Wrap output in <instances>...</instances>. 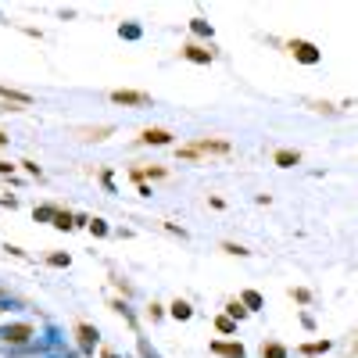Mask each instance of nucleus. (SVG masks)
<instances>
[{
    "mask_svg": "<svg viewBox=\"0 0 358 358\" xmlns=\"http://www.w3.org/2000/svg\"><path fill=\"white\" fill-rule=\"evenodd\" d=\"M290 50H294V58H301L304 65H315V61H319V54H315V47H312V43H304V39H297V43H290Z\"/></svg>",
    "mask_w": 358,
    "mask_h": 358,
    "instance_id": "f257e3e1",
    "label": "nucleus"
},
{
    "mask_svg": "<svg viewBox=\"0 0 358 358\" xmlns=\"http://www.w3.org/2000/svg\"><path fill=\"white\" fill-rule=\"evenodd\" d=\"M111 100H115V104H147V93H136V90H115Z\"/></svg>",
    "mask_w": 358,
    "mask_h": 358,
    "instance_id": "f03ea898",
    "label": "nucleus"
},
{
    "mask_svg": "<svg viewBox=\"0 0 358 358\" xmlns=\"http://www.w3.org/2000/svg\"><path fill=\"white\" fill-rule=\"evenodd\" d=\"M197 150H229V143H222V140H201V143H193L190 150H183V158H190V154H197Z\"/></svg>",
    "mask_w": 358,
    "mask_h": 358,
    "instance_id": "7ed1b4c3",
    "label": "nucleus"
},
{
    "mask_svg": "<svg viewBox=\"0 0 358 358\" xmlns=\"http://www.w3.org/2000/svg\"><path fill=\"white\" fill-rule=\"evenodd\" d=\"M183 54H186L190 61H197V65H208V61H212V54H208V50L193 47V43H186V47H183Z\"/></svg>",
    "mask_w": 358,
    "mask_h": 358,
    "instance_id": "20e7f679",
    "label": "nucleus"
},
{
    "mask_svg": "<svg viewBox=\"0 0 358 358\" xmlns=\"http://www.w3.org/2000/svg\"><path fill=\"white\" fill-rule=\"evenodd\" d=\"M297 150H276V165H283V169H290V165H297Z\"/></svg>",
    "mask_w": 358,
    "mask_h": 358,
    "instance_id": "39448f33",
    "label": "nucleus"
},
{
    "mask_svg": "<svg viewBox=\"0 0 358 358\" xmlns=\"http://www.w3.org/2000/svg\"><path fill=\"white\" fill-rule=\"evenodd\" d=\"M169 140H172V136H169L165 129H147V133H143V143H169Z\"/></svg>",
    "mask_w": 358,
    "mask_h": 358,
    "instance_id": "423d86ee",
    "label": "nucleus"
},
{
    "mask_svg": "<svg viewBox=\"0 0 358 358\" xmlns=\"http://www.w3.org/2000/svg\"><path fill=\"white\" fill-rule=\"evenodd\" d=\"M0 97H8V100H15V104H29L25 93H15V90H8V86H0Z\"/></svg>",
    "mask_w": 358,
    "mask_h": 358,
    "instance_id": "0eeeda50",
    "label": "nucleus"
},
{
    "mask_svg": "<svg viewBox=\"0 0 358 358\" xmlns=\"http://www.w3.org/2000/svg\"><path fill=\"white\" fill-rule=\"evenodd\" d=\"M54 226H58V229H68V226H72V215H68V212H58V215H54Z\"/></svg>",
    "mask_w": 358,
    "mask_h": 358,
    "instance_id": "6e6552de",
    "label": "nucleus"
},
{
    "mask_svg": "<svg viewBox=\"0 0 358 358\" xmlns=\"http://www.w3.org/2000/svg\"><path fill=\"white\" fill-rule=\"evenodd\" d=\"M79 333H83V344H86V347H90V344L97 340V333H93L90 326H79Z\"/></svg>",
    "mask_w": 358,
    "mask_h": 358,
    "instance_id": "1a4fd4ad",
    "label": "nucleus"
},
{
    "mask_svg": "<svg viewBox=\"0 0 358 358\" xmlns=\"http://www.w3.org/2000/svg\"><path fill=\"white\" fill-rule=\"evenodd\" d=\"M172 315H176V319H186V315H190V304H183V301H179V304L172 308Z\"/></svg>",
    "mask_w": 358,
    "mask_h": 358,
    "instance_id": "9d476101",
    "label": "nucleus"
},
{
    "mask_svg": "<svg viewBox=\"0 0 358 358\" xmlns=\"http://www.w3.org/2000/svg\"><path fill=\"white\" fill-rule=\"evenodd\" d=\"M193 32H201V36H204V32H212V29H208V22H201V18H193Z\"/></svg>",
    "mask_w": 358,
    "mask_h": 358,
    "instance_id": "9b49d317",
    "label": "nucleus"
},
{
    "mask_svg": "<svg viewBox=\"0 0 358 358\" xmlns=\"http://www.w3.org/2000/svg\"><path fill=\"white\" fill-rule=\"evenodd\" d=\"M219 351H222V354H229V358H244V351H240V347H219Z\"/></svg>",
    "mask_w": 358,
    "mask_h": 358,
    "instance_id": "f8f14e48",
    "label": "nucleus"
},
{
    "mask_svg": "<svg viewBox=\"0 0 358 358\" xmlns=\"http://www.w3.org/2000/svg\"><path fill=\"white\" fill-rule=\"evenodd\" d=\"M269 358H283V347H269Z\"/></svg>",
    "mask_w": 358,
    "mask_h": 358,
    "instance_id": "ddd939ff",
    "label": "nucleus"
},
{
    "mask_svg": "<svg viewBox=\"0 0 358 358\" xmlns=\"http://www.w3.org/2000/svg\"><path fill=\"white\" fill-rule=\"evenodd\" d=\"M104 358H115V354H111V351H104Z\"/></svg>",
    "mask_w": 358,
    "mask_h": 358,
    "instance_id": "4468645a",
    "label": "nucleus"
},
{
    "mask_svg": "<svg viewBox=\"0 0 358 358\" xmlns=\"http://www.w3.org/2000/svg\"><path fill=\"white\" fill-rule=\"evenodd\" d=\"M4 140H8V136H4V133H0V143H4Z\"/></svg>",
    "mask_w": 358,
    "mask_h": 358,
    "instance_id": "2eb2a0df",
    "label": "nucleus"
}]
</instances>
